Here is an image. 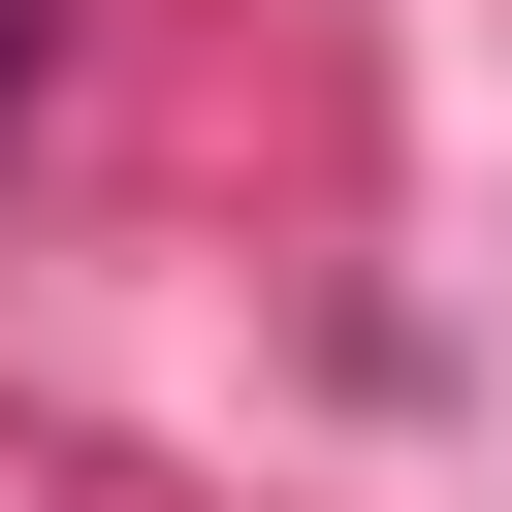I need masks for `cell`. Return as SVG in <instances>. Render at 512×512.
Instances as JSON below:
<instances>
[{
  "instance_id": "6da1fadb",
  "label": "cell",
  "mask_w": 512,
  "mask_h": 512,
  "mask_svg": "<svg viewBox=\"0 0 512 512\" xmlns=\"http://www.w3.org/2000/svg\"><path fill=\"white\" fill-rule=\"evenodd\" d=\"M0 96H32V0H0Z\"/></svg>"
}]
</instances>
